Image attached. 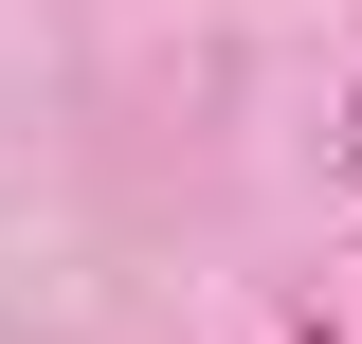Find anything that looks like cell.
I'll return each instance as SVG.
<instances>
[{"label":"cell","mask_w":362,"mask_h":344,"mask_svg":"<svg viewBox=\"0 0 362 344\" xmlns=\"http://www.w3.org/2000/svg\"><path fill=\"white\" fill-rule=\"evenodd\" d=\"M344 181H362V73H344Z\"/></svg>","instance_id":"1"},{"label":"cell","mask_w":362,"mask_h":344,"mask_svg":"<svg viewBox=\"0 0 362 344\" xmlns=\"http://www.w3.org/2000/svg\"><path fill=\"white\" fill-rule=\"evenodd\" d=\"M290 344H326V326H290Z\"/></svg>","instance_id":"2"}]
</instances>
